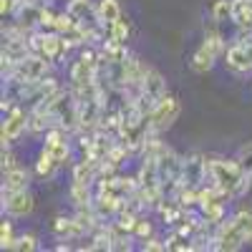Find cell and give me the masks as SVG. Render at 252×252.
<instances>
[{"label": "cell", "instance_id": "obj_1", "mask_svg": "<svg viewBox=\"0 0 252 252\" xmlns=\"http://www.w3.org/2000/svg\"><path fill=\"white\" fill-rule=\"evenodd\" d=\"M207 177L215 187H220L224 194L232 199L242 197L245 184H247V172L242 169V164L235 159H212L207 161Z\"/></svg>", "mask_w": 252, "mask_h": 252}, {"label": "cell", "instance_id": "obj_2", "mask_svg": "<svg viewBox=\"0 0 252 252\" xmlns=\"http://www.w3.org/2000/svg\"><path fill=\"white\" fill-rule=\"evenodd\" d=\"M53 71V63L43 56V53H28L23 61L15 63V71L8 78H18V81H28V83H40L46 81ZM5 81V78H3Z\"/></svg>", "mask_w": 252, "mask_h": 252}, {"label": "cell", "instance_id": "obj_3", "mask_svg": "<svg viewBox=\"0 0 252 252\" xmlns=\"http://www.w3.org/2000/svg\"><path fill=\"white\" fill-rule=\"evenodd\" d=\"M164 96H166V81H164V76L157 68H149L144 73L141 83H139V98H136V103L146 114H149L154 109V103H159Z\"/></svg>", "mask_w": 252, "mask_h": 252}, {"label": "cell", "instance_id": "obj_4", "mask_svg": "<svg viewBox=\"0 0 252 252\" xmlns=\"http://www.w3.org/2000/svg\"><path fill=\"white\" fill-rule=\"evenodd\" d=\"M179 114H182V103H179V98H174V96H169L166 94L159 103H154V109L149 111V129L152 131H166L169 126L179 119Z\"/></svg>", "mask_w": 252, "mask_h": 252}, {"label": "cell", "instance_id": "obj_5", "mask_svg": "<svg viewBox=\"0 0 252 252\" xmlns=\"http://www.w3.org/2000/svg\"><path fill=\"white\" fill-rule=\"evenodd\" d=\"M28 119H31V111H26L20 103H15V106L5 114V119H3V131H0L3 149H5V146H13L20 136L28 131Z\"/></svg>", "mask_w": 252, "mask_h": 252}, {"label": "cell", "instance_id": "obj_6", "mask_svg": "<svg viewBox=\"0 0 252 252\" xmlns=\"http://www.w3.org/2000/svg\"><path fill=\"white\" fill-rule=\"evenodd\" d=\"M35 207V199L28 189H20V192H10L3 194V212L10 220H26Z\"/></svg>", "mask_w": 252, "mask_h": 252}, {"label": "cell", "instance_id": "obj_7", "mask_svg": "<svg viewBox=\"0 0 252 252\" xmlns=\"http://www.w3.org/2000/svg\"><path fill=\"white\" fill-rule=\"evenodd\" d=\"M204 179H207V157H202V154H189V157H184L182 187H202Z\"/></svg>", "mask_w": 252, "mask_h": 252}, {"label": "cell", "instance_id": "obj_8", "mask_svg": "<svg viewBox=\"0 0 252 252\" xmlns=\"http://www.w3.org/2000/svg\"><path fill=\"white\" fill-rule=\"evenodd\" d=\"M40 15H43V8L31 3V0H26V3H20L13 13L15 18V23L20 28H26V31H38L40 28Z\"/></svg>", "mask_w": 252, "mask_h": 252}, {"label": "cell", "instance_id": "obj_9", "mask_svg": "<svg viewBox=\"0 0 252 252\" xmlns=\"http://www.w3.org/2000/svg\"><path fill=\"white\" fill-rule=\"evenodd\" d=\"M53 232L61 240H73V237H83V235H86V227L76 220V215H71V217L61 215V217L53 220Z\"/></svg>", "mask_w": 252, "mask_h": 252}, {"label": "cell", "instance_id": "obj_10", "mask_svg": "<svg viewBox=\"0 0 252 252\" xmlns=\"http://www.w3.org/2000/svg\"><path fill=\"white\" fill-rule=\"evenodd\" d=\"M31 177H33V174H31V169H26V166H15V169L3 172V194L20 192V189H28Z\"/></svg>", "mask_w": 252, "mask_h": 252}, {"label": "cell", "instance_id": "obj_11", "mask_svg": "<svg viewBox=\"0 0 252 252\" xmlns=\"http://www.w3.org/2000/svg\"><path fill=\"white\" fill-rule=\"evenodd\" d=\"M220 56H217V51L212 48V46H207V43H202L197 51H194V56H192V71L194 73H207V71H212L215 68V61H217Z\"/></svg>", "mask_w": 252, "mask_h": 252}, {"label": "cell", "instance_id": "obj_12", "mask_svg": "<svg viewBox=\"0 0 252 252\" xmlns=\"http://www.w3.org/2000/svg\"><path fill=\"white\" fill-rule=\"evenodd\" d=\"M232 23L242 31H252V0H232Z\"/></svg>", "mask_w": 252, "mask_h": 252}, {"label": "cell", "instance_id": "obj_13", "mask_svg": "<svg viewBox=\"0 0 252 252\" xmlns=\"http://www.w3.org/2000/svg\"><path fill=\"white\" fill-rule=\"evenodd\" d=\"M121 18V5L119 0H98L96 3V20L101 26H111Z\"/></svg>", "mask_w": 252, "mask_h": 252}, {"label": "cell", "instance_id": "obj_14", "mask_svg": "<svg viewBox=\"0 0 252 252\" xmlns=\"http://www.w3.org/2000/svg\"><path fill=\"white\" fill-rule=\"evenodd\" d=\"M68 197H71V204L76 209H86V207H94V192L89 184H78V182H71V189H68Z\"/></svg>", "mask_w": 252, "mask_h": 252}, {"label": "cell", "instance_id": "obj_15", "mask_svg": "<svg viewBox=\"0 0 252 252\" xmlns=\"http://www.w3.org/2000/svg\"><path fill=\"white\" fill-rule=\"evenodd\" d=\"M56 169H58V161L51 157V152L40 149L38 157H35V161H33V172H35V177H40V179H51V177L56 174Z\"/></svg>", "mask_w": 252, "mask_h": 252}, {"label": "cell", "instance_id": "obj_16", "mask_svg": "<svg viewBox=\"0 0 252 252\" xmlns=\"http://www.w3.org/2000/svg\"><path fill=\"white\" fill-rule=\"evenodd\" d=\"M66 10L78 20V23H86L89 18H96V5L94 0H68Z\"/></svg>", "mask_w": 252, "mask_h": 252}, {"label": "cell", "instance_id": "obj_17", "mask_svg": "<svg viewBox=\"0 0 252 252\" xmlns=\"http://www.w3.org/2000/svg\"><path fill=\"white\" fill-rule=\"evenodd\" d=\"M106 28V40H114V43H126V38H129V20H126L124 15L116 20V23L111 26H103Z\"/></svg>", "mask_w": 252, "mask_h": 252}, {"label": "cell", "instance_id": "obj_18", "mask_svg": "<svg viewBox=\"0 0 252 252\" xmlns=\"http://www.w3.org/2000/svg\"><path fill=\"white\" fill-rule=\"evenodd\" d=\"M212 20L217 26L232 20V0H215L212 3Z\"/></svg>", "mask_w": 252, "mask_h": 252}, {"label": "cell", "instance_id": "obj_19", "mask_svg": "<svg viewBox=\"0 0 252 252\" xmlns=\"http://www.w3.org/2000/svg\"><path fill=\"white\" fill-rule=\"evenodd\" d=\"M46 152H51V157H53V159L58 161V166H61V164L71 161V157H73V146H71L68 139H63V141H58L56 146H51V149H46Z\"/></svg>", "mask_w": 252, "mask_h": 252}, {"label": "cell", "instance_id": "obj_20", "mask_svg": "<svg viewBox=\"0 0 252 252\" xmlns=\"http://www.w3.org/2000/svg\"><path fill=\"white\" fill-rule=\"evenodd\" d=\"M15 240H18V235H15L13 222L8 217V220H3V224H0V247L3 250H15Z\"/></svg>", "mask_w": 252, "mask_h": 252}, {"label": "cell", "instance_id": "obj_21", "mask_svg": "<svg viewBox=\"0 0 252 252\" xmlns=\"http://www.w3.org/2000/svg\"><path fill=\"white\" fill-rule=\"evenodd\" d=\"M152 235H154V224L146 220V217H139V222H136V227H134V232H131V240L144 242V240H149Z\"/></svg>", "mask_w": 252, "mask_h": 252}, {"label": "cell", "instance_id": "obj_22", "mask_svg": "<svg viewBox=\"0 0 252 252\" xmlns=\"http://www.w3.org/2000/svg\"><path fill=\"white\" fill-rule=\"evenodd\" d=\"M38 247H40V245H38V237L31 235V232L18 235V240H15V250H20V252H35Z\"/></svg>", "mask_w": 252, "mask_h": 252}, {"label": "cell", "instance_id": "obj_23", "mask_svg": "<svg viewBox=\"0 0 252 252\" xmlns=\"http://www.w3.org/2000/svg\"><path fill=\"white\" fill-rule=\"evenodd\" d=\"M237 161L242 164V169L250 174L252 172V141H247L245 146H240V152H237Z\"/></svg>", "mask_w": 252, "mask_h": 252}, {"label": "cell", "instance_id": "obj_24", "mask_svg": "<svg viewBox=\"0 0 252 252\" xmlns=\"http://www.w3.org/2000/svg\"><path fill=\"white\" fill-rule=\"evenodd\" d=\"M141 250H144V252H164V250H166V240H159L157 235H152L149 240L141 242Z\"/></svg>", "mask_w": 252, "mask_h": 252}, {"label": "cell", "instance_id": "obj_25", "mask_svg": "<svg viewBox=\"0 0 252 252\" xmlns=\"http://www.w3.org/2000/svg\"><path fill=\"white\" fill-rule=\"evenodd\" d=\"M56 15H58V13H53L51 5L43 8V15H40V31H53V26H56Z\"/></svg>", "mask_w": 252, "mask_h": 252}, {"label": "cell", "instance_id": "obj_26", "mask_svg": "<svg viewBox=\"0 0 252 252\" xmlns=\"http://www.w3.org/2000/svg\"><path fill=\"white\" fill-rule=\"evenodd\" d=\"M0 161H3V172H8V169H15V166H18V161H15V154H13V149H10V146H5V149H3V159H0Z\"/></svg>", "mask_w": 252, "mask_h": 252}, {"label": "cell", "instance_id": "obj_27", "mask_svg": "<svg viewBox=\"0 0 252 252\" xmlns=\"http://www.w3.org/2000/svg\"><path fill=\"white\" fill-rule=\"evenodd\" d=\"M15 8H18V0H0V15H3V18L13 15Z\"/></svg>", "mask_w": 252, "mask_h": 252}, {"label": "cell", "instance_id": "obj_28", "mask_svg": "<svg viewBox=\"0 0 252 252\" xmlns=\"http://www.w3.org/2000/svg\"><path fill=\"white\" fill-rule=\"evenodd\" d=\"M242 197L252 202V172L247 174V184H245V192H242Z\"/></svg>", "mask_w": 252, "mask_h": 252}, {"label": "cell", "instance_id": "obj_29", "mask_svg": "<svg viewBox=\"0 0 252 252\" xmlns=\"http://www.w3.org/2000/svg\"><path fill=\"white\" fill-rule=\"evenodd\" d=\"M31 3H35V5H40V8H48V5L56 3V0H31Z\"/></svg>", "mask_w": 252, "mask_h": 252}, {"label": "cell", "instance_id": "obj_30", "mask_svg": "<svg viewBox=\"0 0 252 252\" xmlns=\"http://www.w3.org/2000/svg\"><path fill=\"white\" fill-rule=\"evenodd\" d=\"M20 3H26V0H18V5H20Z\"/></svg>", "mask_w": 252, "mask_h": 252}]
</instances>
